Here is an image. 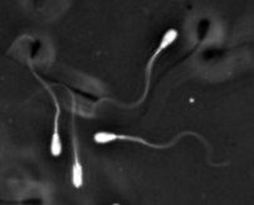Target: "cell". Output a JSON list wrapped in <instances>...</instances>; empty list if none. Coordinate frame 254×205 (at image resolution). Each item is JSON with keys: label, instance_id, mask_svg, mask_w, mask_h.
Masks as SVG:
<instances>
[{"label": "cell", "instance_id": "6da1fadb", "mask_svg": "<svg viewBox=\"0 0 254 205\" xmlns=\"http://www.w3.org/2000/svg\"><path fill=\"white\" fill-rule=\"evenodd\" d=\"M185 135H194V136H197V137L200 138L203 142H205V145L208 146V142H206L205 140H204L201 136H199L197 134L195 133H190V131H185V133L180 134V135H178V137L174 138L173 141H171L170 143H166V145H152V143L147 142V141H145L143 138L141 137H133V136H126V135H117V134H112V133H105V131H101V133H97L95 134V136H93V140L96 141L97 143H101V145H103V143H108L111 142V141H115V140H130V141H137V142H141L142 145H146V146H150V147H155V148H166V147H170V146H173L174 143L178 142V140L180 137H183V136Z\"/></svg>", "mask_w": 254, "mask_h": 205}, {"label": "cell", "instance_id": "7a4b0ae2", "mask_svg": "<svg viewBox=\"0 0 254 205\" xmlns=\"http://www.w3.org/2000/svg\"><path fill=\"white\" fill-rule=\"evenodd\" d=\"M176 38H178V32H176L175 29H169L168 32H166L165 34H164V37H162L161 43H160L159 48H157L156 51H155L154 56H152V57L150 58L149 63H147V68H146V88H145V93H143V96H142V97H141V100L137 101V103H136V105H133V106H138V105H140V103H142V101L145 100V98H146L147 92H149L150 76H151L152 65H154V62H155V60H156V58H157V56H159V54L161 53V52L164 51V49L168 48L169 46H171V44H173L174 42H175ZM133 106H130V107H133Z\"/></svg>", "mask_w": 254, "mask_h": 205}, {"label": "cell", "instance_id": "277c9868", "mask_svg": "<svg viewBox=\"0 0 254 205\" xmlns=\"http://www.w3.org/2000/svg\"><path fill=\"white\" fill-rule=\"evenodd\" d=\"M73 150H74V164H73V174H72V181L73 186L79 189L83 184V175H82V166L79 164L78 159V148H77V138H76V129L73 126Z\"/></svg>", "mask_w": 254, "mask_h": 205}, {"label": "cell", "instance_id": "3957f363", "mask_svg": "<svg viewBox=\"0 0 254 205\" xmlns=\"http://www.w3.org/2000/svg\"><path fill=\"white\" fill-rule=\"evenodd\" d=\"M33 73H34L35 78L39 79V81H41V83L44 86V88L49 92V95L52 96V98H53V101H54V105H56V110H57V112H56V119H54V131H53V136H52V143H51L52 155H53L54 157H57V156H60L61 152H62V143H61L60 131H58V121H60V116H61V106H60V103H58L57 97H56V95H54V92L51 89V87H49L48 84H47L46 82L41 78V77L37 76V73H35L34 70H33Z\"/></svg>", "mask_w": 254, "mask_h": 205}]
</instances>
